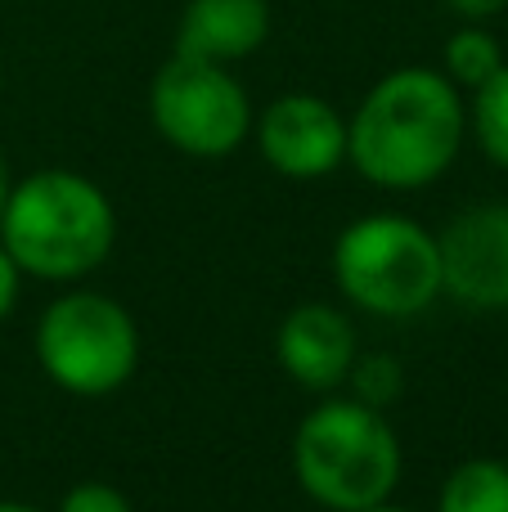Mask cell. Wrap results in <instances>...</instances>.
Masks as SVG:
<instances>
[{"mask_svg":"<svg viewBox=\"0 0 508 512\" xmlns=\"http://www.w3.org/2000/svg\"><path fill=\"white\" fill-rule=\"evenodd\" d=\"M117 239L113 203L77 171H36L9 189L0 212V248L23 274L68 283L104 265Z\"/></svg>","mask_w":508,"mask_h":512,"instance_id":"cell-2","label":"cell"},{"mask_svg":"<svg viewBox=\"0 0 508 512\" xmlns=\"http://www.w3.org/2000/svg\"><path fill=\"white\" fill-rule=\"evenodd\" d=\"M504 68V50L482 23L459 27L446 41V77L464 90H477L482 81H491Z\"/></svg>","mask_w":508,"mask_h":512,"instance_id":"cell-12","label":"cell"},{"mask_svg":"<svg viewBox=\"0 0 508 512\" xmlns=\"http://www.w3.org/2000/svg\"><path fill=\"white\" fill-rule=\"evenodd\" d=\"M9 167H5V158H0V212H5V203H9Z\"/></svg>","mask_w":508,"mask_h":512,"instance_id":"cell-18","label":"cell"},{"mask_svg":"<svg viewBox=\"0 0 508 512\" xmlns=\"http://www.w3.org/2000/svg\"><path fill=\"white\" fill-rule=\"evenodd\" d=\"M333 274H338V288L369 315L410 319L428 310L441 292L437 234L396 212L360 216L338 234Z\"/></svg>","mask_w":508,"mask_h":512,"instance_id":"cell-4","label":"cell"},{"mask_svg":"<svg viewBox=\"0 0 508 512\" xmlns=\"http://www.w3.org/2000/svg\"><path fill=\"white\" fill-rule=\"evenodd\" d=\"M0 90H5V68H0Z\"/></svg>","mask_w":508,"mask_h":512,"instance_id":"cell-21","label":"cell"},{"mask_svg":"<svg viewBox=\"0 0 508 512\" xmlns=\"http://www.w3.org/2000/svg\"><path fill=\"white\" fill-rule=\"evenodd\" d=\"M261 158L288 180H320L347 158V122L320 95H279L257 122Z\"/></svg>","mask_w":508,"mask_h":512,"instance_id":"cell-7","label":"cell"},{"mask_svg":"<svg viewBox=\"0 0 508 512\" xmlns=\"http://www.w3.org/2000/svg\"><path fill=\"white\" fill-rule=\"evenodd\" d=\"M504 5H508V0H450V9H455V14H464L468 23H482V18H495Z\"/></svg>","mask_w":508,"mask_h":512,"instance_id":"cell-17","label":"cell"},{"mask_svg":"<svg viewBox=\"0 0 508 512\" xmlns=\"http://www.w3.org/2000/svg\"><path fill=\"white\" fill-rule=\"evenodd\" d=\"M360 512H414V508H392V504H374V508H360Z\"/></svg>","mask_w":508,"mask_h":512,"instance_id":"cell-20","label":"cell"},{"mask_svg":"<svg viewBox=\"0 0 508 512\" xmlns=\"http://www.w3.org/2000/svg\"><path fill=\"white\" fill-rule=\"evenodd\" d=\"M0 512H41V508H32V504H0Z\"/></svg>","mask_w":508,"mask_h":512,"instance_id":"cell-19","label":"cell"},{"mask_svg":"<svg viewBox=\"0 0 508 512\" xmlns=\"http://www.w3.org/2000/svg\"><path fill=\"white\" fill-rule=\"evenodd\" d=\"M293 472L302 490L329 512L387 504L401 481V441L383 409L365 400H324L293 436Z\"/></svg>","mask_w":508,"mask_h":512,"instance_id":"cell-3","label":"cell"},{"mask_svg":"<svg viewBox=\"0 0 508 512\" xmlns=\"http://www.w3.org/2000/svg\"><path fill=\"white\" fill-rule=\"evenodd\" d=\"M437 512H508V463L468 459L441 486Z\"/></svg>","mask_w":508,"mask_h":512,"instance_id":"cell-11","label":"cell"},{"mask_svg":"<svg viewBox=\"0 0 508 512\" xmlns=\"http://www.w3.org/2000/svg\"><path fill=\"white\" fill-rule=\"evenodd\" d=\"M270 36L266 0H189L176 27V54L234 63L261 50Z\"/></svg>","mask_w":508,"mask_h":512,"instance_id":"cell-10","label":"cell"},{"mask_svg":"<svg viewBox=\"0 0 508 512\" xmlns=\"http://www.w3.org/2000/svg\"><path fill=\"white\" fill-rule=\"evenodd\" d=\"M347 382H351V396L356 400H365V405H374V409H387L396 396H401L405 373L392 355H356Z\"/></svg>","mask_w":508,"mask_h":512,"instance_id":"cell-14","label":"cell"},{"mask_svg":"<svg viewBox=\"0 0 508 512\" xmlns=\"http://www.w3.org/2000/svg\"><path fill=\"white\" fill-rule=\"evenodd\" d=\"M473 135L486 158L508 171V63L473 90Z\"/></svg>","mask_w":508,"mask_h":512,"instance_id":"cell-13","label":"cell"},{"mask_svg":"<svg viewBox=\"0 0 508 512\" xmlns=\"http://www.w3.org/2000/svg\"><path fill=\"white\" fill-rule=\"evenodd\" d=\"M441 248V292L473 310L508 306V207H473L455 216Z\"/></svg>","mask_w":508,"mask_h":512,"instance_id":"cell-8","label":"cell"},{"mask_svg":"<svg viewBox=\"0 0 508 512\" xmlns=\"http://www.w3.org/2000/svg\"><path fill=\"white\" fill-rule=\"evenodd\" d=\"M59 512H131V504H126L122 490L104 486V481H81L63 495Z\"/></svg>","mask_w":508,"mask_h":512,"instance_id":"cell-15","label":"cell"},{"mask_svg":"<svg viewBox=\"0 0 508 512\" xmlns=\"http://www.w3.org/2000/svg\"><path fill=\"white\" fill-rule=\"evenodd\" d=\"M468 131L459 86L432 68H396L347 122V158L378 189H423L446 176Z\"/></svg>","mask_w":508,"mask_h":512,"instance_id":"cell-1","label":"cell"},{"mask_svg":"<svg viewBox=\"0 0 508 512\" xmlns=\"http://www.w3.org/2000/svg\"><path fill=\"white\" fill-rule=\"evenodd\" d=\"M18 265H14V256H9L5 248H0V319L14 310V297H18Z\"/></svg>","mask_w":508,"mask_h":512,"instance_id":"cell-16","label":"cell"},{"mask_svg":"<svg viewBox=\"0 0 508 512\" xmlns=\"http://www.w3.org/2000/svg\"><path fill=\"white\" fill-rule=\"evenodd\" d=\"M275 351L288 378H297L311 391H333L347 382L351 364H356V328L338 306L306 301L279 324Z\"/></svg>","mask_w":508,"mask_h":512,"instance_id":"cell-9","label":"cell"},{"mask_svg":"<svg viewBox=\"0 0 508 512\" xmlns=\"http://www.w3.org/2000/svg\"><path fill=\"white\" fill-rule=\"evenodd\" d=\"M36 360L72 396H108L140 364V333L122 301L68 292L36 324Z\"/></svg>","mask_w":508,"mask_h":512,"instance_id":"cell-5","label":"cell"},{"mask_svg":"<svg viewBox=\"0 0 508 512\" xmlns=\"http://www.w3.org/2000/svg\"><path fill=\"white\" fill-rule=\"evenodd\" d=\"M149 113L162 140L194 158H225L252 131L248 90L234 81L230 63L171 54L153 77Z\"/></svg>","mask_w":508,"mask_h":512,"instance_id":"cell-6","label":"cell"}]
</instances>
